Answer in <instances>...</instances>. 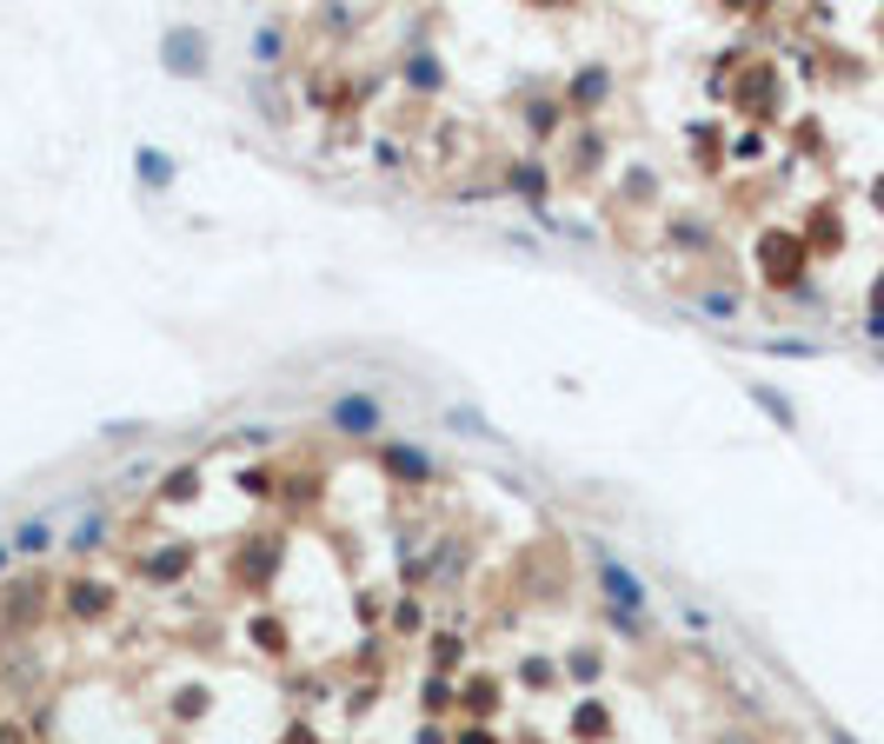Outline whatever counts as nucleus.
<instances>
[{
	"label": "nucleus",
	"mask_w": 884,
	"mask_h": 744,
	"mask_svg": "<svg viewBox=\"0 0 884 744\" xmlns=\"http://www.w3.org/2000/svg\"><path fill=\"white\" fill-rule=\"evenodd\" d=\"M333 419H339V426H353V432H373V426H379V406H373V399H339V406H333Z\"/></svg>",
	"instance_id": "obj_1"
},
{
	"label": "nucleus",
	"mask_w": 884,
	"mask_h": 744,
	"mask_svg": "<svg viewBox=\"0 0 884 744\" xmlns=\"http://www.w3.org/2000/svg\"><path fill=\"white\" fill-rule=\"evenodd\" d=\"M606 585H612V599H619V605H639V599H646V585H639V579H626L612 559H606Z\"/></svg>",
	"instance_id": "obj_2"
},
{
	"label": "nucleus",
	"mask_w": 884,
	"mask_h": 744,
	"mask_svg": "<svg viewBox=\"0 0 884 744\" xmlns=\"http://www.w3.org/2000/svg\"><path fill=\"white\" fill-rule=\"evenodd\" d=\"M47 539H53V526H40V519H33V526H20V552H40Z\"/></svg>",
	"instance_id": "obj_3"
},
{
	"label": "nucleus",
	"mask_w": 884,
	"mask_h": 744,
	"mask_svg": "<svg viewBox=\"0 0 884 744\" xmlns=\"http://www.w3.org/2000/svg\"><path fill=\"white\" fill-rule=\"evenodd\" d=\"M100 539H106V519H87V526L73 532V546H100Z\"/></svg>",
	"instance_id": "obj_4"
},
{
	"label": "nucleus",
	"mask_w": 884,
	"mask_h": 744,
	"mask_svg": "<svg viewBox=\"0 0 884 744\" xmlns=\"http://www.w3.org/2000/svg\"><path fill=\"white\" fill-rule=\"evenodd\" d=\"M878 200H884V186H878Z\"/></svg>",
	"instance_id": "obj_5"
},
{
	"label": "nucleus",
	"mask_w": 884,
	"mask_h": 744,
	"mask_svg": "<svg viewBox=\"0 0 884 744\" xmlns=\"http://www.w3.org/2000/svg\"><path fill=\"white\" fill-rule=\"evenodd\" d=\"M0 559H7V552H0Z\"/></svg>",
	"instance_id": "obj_6"
}]
</instances>
